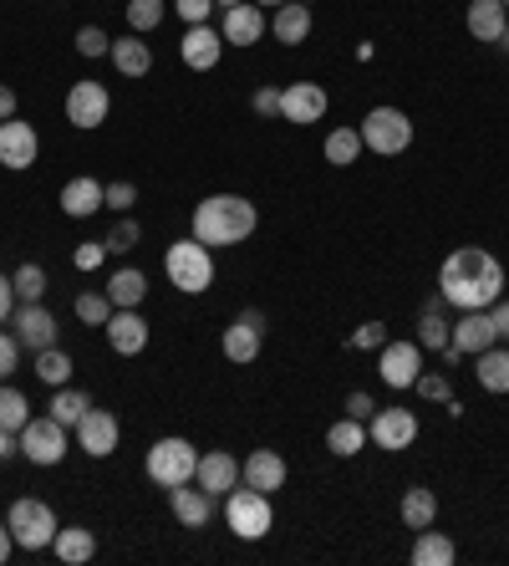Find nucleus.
<instances>
[{
  "label": "nucleus",
  "mask_w": 509,
  "mask_h": 566,
  "mask_svg": "<svg viewBox=\"0 0 509 566\" xmlns=\"http://www.w3.org/2000/svg\"><path fill=\"white\" fill-rule=\"evenodd\" d=\"M505 291V266L484 245H459L438 270V297L459 312H489Z\"/></svg>",
  "instance_id": "1"
},
{
  "label": "nucleus",
  "mask_w": 509,
  "mask_h": 566,
  "mask_svg": "<svg viewBox=\"0 0 509 566\" xmlns=\"http://www.w3.org/2000/svg\"><path fill=\"white\" fill-rule=\"evenodd\" d=\"M261 224V209L250 205L245 194H209L194 205V240L199 245H240V240L255 235Z\"/></svg>",
  "instance_id": "2"
},
{
  "label": "nucleus",
  "mask_w": 509,
  "mask_h": 566,
  "mask_svg": "<svg viewBox=\"0 0 509 566\" xmlns=\"http://www.w3.org/2000/svg\"><path fill=\"white\" fill-rule=\"evenodd\" d=\"M163 270H169V281H174V291H184V297H199V291H209L215 286V251L209 245H199V240H174L169 245V255H163Z\"/></svg>",
  "instance_id": "3"
},
{
  "label": "nucleus",
  "mask_w": 509,
  "mask_h": 566,
  "mask_svg": "<svg viewBox=\"0 0 509 566\" xmlns=\"http://www.w3.org/2000/svg\"><path fill=\"white\" fill-rule=\"evenodd\" d=\"M224 525H230L240 541H265L270 536V525H276V510H270V495L255 490V485H234L224 495Z\"/></svg>",
  "instance_id": "4"
},
{
  "label": "nucleus",
  "mask_w": 509,
  "mask_h": 566,
  "mask_svg": "<svg viewBox=\"0 0 509 566\" xmlns=\"http://www.w3.org/2000/svg\"><path fill=\"white\" fill-rule=\"evenodd\" d=\"M11 536L21 552H46L51 541H57V510L46 506V500H36V495H21V500H11Z\"/></svg>",
  "instance_id": "5"
},
{
  "label": "nucleus",
  "mask_w": 509,
  "mask_h": 566,
  "mask_svg": "<svg viewBox=\"0 0 509 566\" xmlns=\"http://www.w3.org/2000/svg\"><path fill=\"white\" fill-rule=\"evenodd\" d=\"M194 470H199V449L189 439H159V444L148 449V480L163 485V490H174V485H189Z\"/></svg>",
  "instance_id": "6"
},
{
  "label": "nucleus",
  "mask_w": 509,
  "mask_h": 566,
  "mask_svg": "<svg viewBox=\"0 0 509 566\" xmlns=\"http://www.w3.org/2000/svg\"><path fill=\"white\" fill-rule=\"evenodd\" d=\"M357 134H362V149L393 159V153H407V143H413V123H407L403 107H372Z\"/></svg>",
  "instance_id": "7"
},
{
  "label": "nucleus",
  "mask_w": 509,
  "mask_h": 566,
  "mask_svg": "<svg viewBox=\"0 0 509 566\" xmlns=\"http://www.w3.org/2000/svg\"><path fill=\"white\" fill-rule=\"evenodd\" d=\"M15 449L26 454L31 464H42V470H51V464L67 460V424H57V418H26V429L15 434Z\"/></svg>",
  "instance_id": "8"
},
{
  "label": "nucleus",
  "mask_w": 509,
  "mask_h": 566,
  "mask_svg": "<svg viewBox=\"0 0 509 566\" xmlns=\"http://www.w3.org/2000/svg\"><path fill=\"white\" fill-rule=\"evenodd\" d=\"M367 439L378 449H387V454L413 449V439H418V414H413V408H378V414L367 418Z\"/></svg>",
  "instance_id": "9"
},
{
  "label": "nucleus",
  "mask_w": 509,
  "mask_h": 566,
  "mask_svg": "<svg viewBox=\"0 0 509 566\" xmlns=\"http://www.w3.org/2000/svg\"><path fill=\"white\" fill-rule=\"evenodd\" d=\"M11 327H15V343L42 353V347H57V316L46 312L42 301H21L11 312Z\"/></svg>",
  "instance_id": "10"
},
{
  "label": "nucleus",
  "mask_w": 509,
  "mask_h": 566,
  "mask_svg": "<svg viewBox=\"0 0 509 566\" xmlns=\"http://www.w3.org/2000/svg\"><path fill=\"white\" fill-rule=\"evenodd\" d=\"M107 113H113V97L102 82H72V92H67V123L72 128H102Z\"/></svg>",
  "instance_id": "11"
},
{
  "label": "nucleus",
  "mask_w": 509,
  "mask_h": 566,
  "mask_svg": "<svg viewBox=\"0 0 509 566\" xmlns=\"http://www.w3.org/2000/svg\"><path fill=\"white\" fill-rule=\"evenodd\" d=\"M36 153H42V138H36V128H31V123H21V118L0 123V164L21 174V169L36 164Z\"/></svg>",
  "instance_id": "12"
},
{
  "label": "nucleus",
  "mask_w": 509,
  "mask_h": 566,
  "mask_svg": "<svg viewBox=\"0 0 509 566\" xmlns=\"http://www.w3.org/2000/svg\"><path fill=\"white\" fill-rule=\"evenodd\" d=\"M261 343H265V316L261 312H240L224 327V358L230 362H255L261 358Z\"/></svg>",
  "instance_id": "13"
},
{
  "label": "nucleus",
  "mask_w": 509,
  "mask_h": 566,
  "mask_svg": "<svg viewBox=\"0 0 509 566\" xmlns=\"http://www.w3.org/2000/svg\"><path fill=\"white\" fill-rule=\"evenodd\" d=\"M382 383L387 388H413L423 373V347L418 343H382Z\"/></svg>",
  "instance_id": "14"
},
{
  "label": "nucleus",
  "mask_w": 509,
  "mask_h": 566,
  "mask_svg": "<svg viewBox=\"0 0 509 566\" xmlns=\"http://www.w3.org/2000/svg\"><path fill=\"white\" fill-rule=\"evenodd\" d=\"M326 113V88L316 82H291V88H280V118L305 128V123H321Z\"/></svg>",
  "instance_id": "15"
},
{
  "label": "nucleus",
  "mask_w": 509,
  "mask_h": 566,
  "mask_svg": "<svg viewBox=\"0 0 509 566\" xmlns=\"http://www.w3.org/2000/svg\"><path fill=\"white\" fill-rule=\"evenodd\" d=\"M107 343H113V353H123V358H138L148 347V322L138 307H117L113 316H107Z\"/></svg>",
  "instance_id": "16"
},
{
  "label": "nucleus",
  "mask_w": 509,
  "mask_h": 566,
  "mask_svg": "<svg viewBox=\"0 0 509 566\" xmlns=\"http://www.w3.org/2000/svg\"><path fill=\"white\" fill-rule=\"evenodd\" d=\"M219 36H224V46H255L265 36V11L255 5V0H240V5H230V11H224V21H219Z\"/></svg>",
  "instance_id": "17"
},
{
  "label": "nucleus",
  "mask_w": 509,
  "mask_h": 566,
  "mask_svg": "<svg viewBox=\"0 0 509 566\" xmlns=\"http://www.w3.org/2000/svg\"><path fill=\"white\" fill-rule=\"evenodd\" d=\"M194 485H199V490H209L215 500H219V495H230L234 485H240V460H234V454H224V449H209V454H199Z\"/></svg>",
  "instance_id": "18"
},
{
  "label": "nucleus",
  "mask_w": 509,
  "mask_h": 566,
  "mask_svg": "<svg viewBox=\"0 0 509 566\" xmlns=\"http://www.w3.org/2000/svg\"><path fill=\"white\" fill-rule=\"evenodd\" d=\"M77 444L88 449L92 460H107L117 449V418L107 414V408H88L82 424H77Z\"/></svg>",
  "instance_id": "19"
},
{
  "label": "nucleus",
  "mask_w": 509,
  "mask_h": 566,
  "mask_svg": "<svg viewBox=\"0 0 509 566\" xmlns=\"http://www.w3.org/2000/svg\"><path fill=\"white\" fill-rule=\"evenodd\" d=\"M178 51H184V67H194V72H215L219 57H224V36L204 21V26H189V36H184Z\"/></svg>",
  "instance_id": "20"
},
{
  "label": "nucleus",
  "mask_w": 509,
  "mask_h": 566,
  "mask_svg": "<svg viewBox=\"0 0 509 566\" xmlns=\"http://www.w3.org/2000/svg\"><path fill=\"white\" fill-rule=\"evenodd\" d=\"M61 209H67L72 220H92L97 209H107V184H97L92 174H77V180H67V189H61Z\"/></svg>",
  "instance_id": "21"
},
{
  "label": "nucleus",
  "mask_w": 509,
  "mask_h": 566,
  "mask_svg": "<svg viewBox=\"0 0 509 566\" xmlns=\"http://www.w3.org/2000/svg\"><path fill=\"white\" fill-rule=\"evenodd\" d=\"M495 343H499V332H495V322H489V312H459L449 347H459V353H474V358H479L484 347H495Z\"/></svg>",
  "instance_id": "22"
},
{
  "label": "nucleus",
  "mask_w": 509,
  "mask_h": 566,
  "mask_svg": "<svg viewBox=\"0 0 509 566\" xmlns=\"http://www.w3.org/2000/svg\"><path fill=\"white\" fill-rule=\"evenodd\" d=\"M240 480L245 485H255V490H280L286 485V454H276V449H255L245 464H240Z\"/></svg>",
  "instance_id": "23"
},
{
  "label": "nucleus",
  "mask_w": 509,
  "mask_h": 566,
  "mask_svg": "<svg viewBox=\"0 0 509 566\" xmlns=\"http://www.w3.org/2000/svg\"><path fill=\"white\" fill-rule=\"evenodd\" d=\"M468 36L474 42H499V31L509 26V5L505 0H468Z\"/></svg>",
  "instance_id": "24"
},
{
  "label": "nucleus",
  "mask_w": 509,
  "mask_h": 566,
  "mask_svg": "<svg viewBox=\"0 0 509 566\" xmlns=\"http://www.w3.org/2000/svg\"><path fill=\"white\" fill-rule=\"evenodd\" d=\"M169 506H174V516L184 525H189V531H199V525H209V516H215V495L209 490H199V485H174V490H169Z\"/></svg>",
  "instance_id": "25"
},
{
  "label": "nucleus",
  "mask_w": 509,
  "mask_h": 566,
  "mask_svg": "<svg viewBox=\"0 0 509 566\" xmlns=\"http://www.w3.org/2000/svg\"><path fill=\"white\" fill-rule=\"evenodd\" d=\"M51 552H57V562L82 566V562H92V556H97V536H92L88 525H61L57 541H51Z\"/></svg>",
  "instance_id": "26"
},
{
  "label": "nucleus",
  "mask_w": 509,
  "mask_h": 566,
  "mask_svg": "<svg viewBox=\"0 0 509 566\" xmlns=\"http://www.w3.org/2000/svg\"><path fill=\"white\" fill-rule=\"evenodd\" d=\"M270 31H276V42L301 46L305 36H311V5H301V0H286V5H276V21H270Z\"/></svg>",
  "instance_id": "27"
},
{
  "label": "nucleus",
  "mask_w": 509,
  "mask_h": 566,
  "mask_svg": "<svg viewBox=\"0 0 509 566\" xmlns=\"http://www.w3.org/2000/svg\"><path fill=\"white\" fill-rule=\"evenodd\" d=\"M459 562V546H453V536H443V531H428L423 525L418 541H413V566H453Z\"/></svg>",
  "instance_id": "28"
},
{
  "label": "nucleus",
  "mask_w": 509,
  "mask_h": 566,
  "mask_svg": "<svg viewBox=\"0 0 509 566\" xmlns=\"http://www.w3.org/2000/svg\"><path fill=\"white\" fill-rule=\"evenodd\" d=\"M397 516H403L407 531H423V525H433L438 495L428 490V485H413V490H403V506H397Z\"/></svg>",
  "instance_id": "29"
},
{
  "label": "nucleus",
  "mask_w": 509,
  "mask_h": 566,
  "mask_svg": "<svg viewBox=\"0 0 509 566\" xmlns=\"http://www.w3.org/2000/svg\"><path fill=\"white\" fill-rule=\"evenodd\" d=\"M326 449H332L336 460L362 454V449H367V424H362V418H336L332 429H326Z\"/></svg>",
  "instance_id": "30"
},
{
  "label": "nucleus",
  "mask_w": 509,
  "mask_h": 566,
  "mask_svg": "<svg viewBox=\"0 0 509 566\" xmlns=\"http://www.w3.org/2000/svg\"><path fill=\"white\" fill-rule=\"evenodd\" d=\"M113 67L123 77H148V67H153V51H148V42H138V36H123V42H113Z\"/></svg>",
  "instance_id": "31"
},
{
  "label": "nucleus",
  "mask_w": 509,
  "mask_h": 566,
  "mask_svg": "<svg viewBox=\"0 0 509 566\" xmlns=\"http://www.w3.org/2000/svg\"><path fill=\"white\" fill-rule=\"evenodd\" d=\"M107 297H113V307H143L148 276H143V270H132V266H123L113 281H107Z\"/></svg>",
  "instance_id": "32"
},
{
  "label": "nucleus",
  "mask_w": 509,
  "mask_h": 566,
  "mask_svg": "<svg viewBox=\"0 0 509 566\" xmlns=\"http://www.w3.org/2000/svg\"><path fill=\"white\" fill-rule=\"evenodd\" d=\"M479 388L484 393H509V353H499V347H484L479 353Z\"/></svg>",
  "instance_id": "33"
},
{
  "label": "nucleus",
  "mask_w": 509,
  "mask_h": 566,
  "mask_svg": "<svg viewBox=\"0 0 509 566\" xmlns=\"http://www.w3.org/2000/svg\"><path fill=\"white\" fill-rule=\"evenodd\" d=\"M88 408H92L88 393H77V388H67V383H61L57 393H51V418H57V424H67V429H77Z\"/></svg>",
  "instance_id": "34"
},
{
  "label": "nucleus",
  "mask_w": 509,
  "mask_h": 566,
  "mask_svg": "<svg viewBox=\"0 0 509 566\" xmlns=\"http://www.w3.org/2000/svg\"><path fill=\"white\" fill-rule=\"evenodd\" d=\"M72 368L77 362L61 353V347H42L36 353V378H42L46 388H61V383H72Z\"/></svg>",
  "instance_id": "35"
},
{
  "label": "nucleus",
  "mask_w": 509,
  "mask_h": 566,
  "mask_svg": "<svg viewBox=\"0 0 509 566\" xmlns=\"http://www.w3.org/2000/svg\"><path fill=\"white\" fill-rule=\"evenodd\" d=\"M26 418H31L26 393H21V388H11V383H0V429L21 434V429H26Z\"/></svg>",
  "instance_id": "36"
},
{
  "label": "nucleus",
  "mask_w": 509,
  "mask_h": 566,
  "mask_svg": "<svg viewBox=\"0 0 509 566\" xmlns=\"http://www.w3.org/2000/svg\"><path fill=\"white\" fill-rule=\"evenodd\" d=\"M321 153H326V164H336V169L357 164V153H362V134H357V128H336Z\"/></svg>",
  "instance_id": "37"
},
{
  "label": "nucleus",
  "mask_w": 509,
  "mask_h": 566,
  "mask_svg": "<svg viewBox=\"0 0 509 566\" xmlns=\"http://www.w3.org/2000/svg\"><path fill=\"white\" fill-rule=\"evenodd\" d=\"M449 337H453V322H443V312H438V307H428V312H423V322H418V347H428V353H443V347H449Z\"/></svg>",
  "instance_id": "38"
},
{
  "label": "nucleus",
  "mask_w": 509,
  "mask_h": 566,
  "mask_svg": "<svg viewBox=\"0 0 509 566\" xmlns=\"http://www.w3.org/2000/svg\"><path fill=\"white\" fill-rule=\"evenodd\" d=\"M11 286H15V301H42L51 281H46V270L36 266V261H26V266H15Z\"/></svg>",
  "instance_id": "39"
},
{
  "label": "nucleus",
  "mask_w": 509,
  "mask_h": 566,
  "mask_svg": "<svg viewBox=\"0 0 509 566\" xmlns=\"http://www.w3.org/2000/svg\"><path fill=\"white\" fill-rule=\"evenodd\" d=\"M117 307H113V297L107 291H82L77 297V316L88 322V327H107V316H113Z\"/></svg>",
  "instance_id": "40"
},
{
  "label": "nucleus",
  "mask_w": 509,
  "mask_h": 566,
  "mask_svg": "<svg viewBox=\"0 0 509 566\" xmlns=\"http://www.w3.org/2000/svg\"><path fill=\"white\" fill-rule=\"evenodd\" d=\"M128 26L132 31H159L163 26V0H128Z\"/></svg>",
  "instance_id": "41"
},
{
  "label": "nucleus",
  "mask_w": 509,
  "mask_h": 566,
  "mask_svg": "<svg viewBox=\"0 0 509 566\" xmlns=\"http://www.w3.org/2000/svg\"><path fill=\"white\" fill-rule=\"evenodd\" d=\"M138 240H143V230H138V220H128V215H123V220L113 224V235H107V255H128L132 245H138Z\"/></svg>",
  "instance_id": "42"
},
{
  "label": "nucleus",
  "mask_w": 509,
  "mask_h": 566,
  "mask_svg": "<svg viewBox=\"0 0 509 566\" xmlns=\"http://www.w3.org/2000/svg\"><path fill=\"white\" fill-rule=\"evenodd\" d=\"M77 51H82V57H107V51H113V36L102 26H82L77 31Z\"/></svg>",
  "instance_id": "43"
},
{
  "label": "nucleus",
  "mask_w": 509,
  "mask_h": 566,
  "mask_svg": "<svg viewBox=\"0 0 509 566\" xmlns=\"http://www.w3.org/2000/svg\"><path fill=\"white\" fill-rule=\"evenodd\" d=\"M382 343H387V327H382V322H362V327L347 337L351 353H372V347H382Z\"/></svg>",
  "instance_id": "44"
},
{
  "label": "nucleus",
  "mask_w": 509,
  "mask_h": 566,
  "mask_svg": "<svg viewBox=\"0 0 509 566\" xmlns=\"http://www.w3.org/2000/svg\"><path fill=\"white\" fill-rule=\"evenodd\" d=\"M418 398H433V403H449L453 398V388H449V378L443 373H418Z\"/></svg>",
  "instance_id": "45"
},
{
  "label": "nucleus",
  "mask_w": 509,
  "mask_h": 566,
  "mask_svg": "<svg viewBox=\"0 0 509 566\" xmlns=\"http://www.w3.org/2000/svg\"><path fill=\"white\" fill-rule=\"evenodd\" d=\"M138 205V189H132L128 180H117V184H107V209H117V215H128V209Z\"/></svg>",
  "instance_id": "46"
},
{
  "label": "nucleus",
  "mask_w": 509,
  "mask_h": 566,
  "mask_svg": "<svg viewBox=\"0 0 509 566\" xmlns=\"http://www.w3.org/2000/svg\"><path fill=\"white\" fill-rule=\"evenodd\" d=\"M174 11L189 21V26H204L209 15H215V0H174Z\"/></svg>",
  "instance_id": "47"
},
{
  "label": "nucleus",
  "mask_w": 509,
  "mask_h": 566,
  "mask_svg": "<svg viewBox=\"0 0 509 566\" xmlns=\"http://www.w3.org/2000/svg\"><path fill=\"white\" fill-rule=\"evenodd\" d=\"M102 261H107V240H102V245H92V240H88V245H77V255H72L77 270H97Z\"/></svg>",
  "instance_id": "48"
},
{
  "label": "nucleus",
  "mask_w": 509,
  "mask_h": 566,
  "mask_svg": "<svg viewBox=\"0 0 509 566\" xmlns=\"http://www.w3.org/2000/svg\"><path fill=\"white\" fill-rule=\"evenodd\" d=\"M250 103H255V113H261V118H280V88H255V97H250Z\"/></svg>",
  "instance_id": "49"
},
{
  "label": "nucleus",
  "mask_w": 509,
  "mask_h": 566,
  "mask_svg": "<svg viewBox=\"0 0 509 566\" xmlns=\"http://www.w3.org/2000/svg\"><path fill=\"white\" fill-rule=\"evenodd\" d=\"M15 358H21V343H15V332H11V337L0 332V383L15 373Z\"/></svg>",
  "instance_id": "50"
},
{
  "label": "nucleus",
  "mask_w": 509,
  "mask_h": 566,
  "mask_svg": "<svg viewBox=\"0 0 509 566\" xmlns=\"http://www.w3.org/2000/svg\"><path fill=\"white\" fill-rule=\"evenodd\" d=\"M378 414V403H372V393H362V388H357V393H347V418H372Z\"/></svg>",
  "instance_id": "51"
},
{
  "label": "nucleus",
  "mask_w": 509,
  "mask_h": 566,
  "mask_svg": "<svg viewBox=\"0 0 509 566\" xmlns=\"http://www.w3.org/2000/svg\"><path fill=\"white\" fill-rule=\"evenodd\" d=\"M489 322H495L499 337H509V301H495V307H489Z\"/></svg>",
  "instance_id": "52"
},
{
  "label": "nucleus",
  "mask_w": 509,
  "mask_h": 566,
  "mask_svg": "<svg viewBox=\"0 0 509 566\" xmlns=\"http://www.w3.org/2000/svg\"><path fill=\"white\" fill-rule=\"evenodd\" d=\"M11 307H15V286H11V276H0V322L11 316Z\"/></svg>",
  "instance_id": "53"
},
{
  "label": "nucleus",
  "mask_w": 509,
  "mask_h": 566,
  "mask_svg": "<svg viewBox=\"0 0 509 566\" xmlns=\"http://www.w3.org/2000/svg\"><path fill=\"white\" fill-rule=\"evenodd\" d=\"M15 118V88L11 82H0V123Z\"/></svg>",
  "instance_id": "54"
},
{
  "label": "nucleus",
  "mask_w": 509,
  "mask_h": 566,
  "mask_svg": "<svg viewBox=\"0 0 509 566\" xmlns=\"http://www.w3.org/2000/svg\"><path fill=\"white\" fill-rule=\"evenodd\" d=\"M11 525H5V521H0V566H5V562H11Z\"/></svg>",
  "instance_id": "55"
},
{
  "label": "nucleus",
  "mask_w": 509,
  "mask_h": 566,
  "mask_svg": "<svg viewBox=\"0 0 509 566\" xmlns=\"http://www.w3.org/2000/svg\"><path fill=\"white\" fill-rule=\"evenodd\" d=\"M11 449H15V434H11V429H0V460H5Z\"/></svg>",
  "instance_id": "56"
},
{
  "label": "nucleus",
  "mask_w": 509,
  "mask_h": 566,
  "mask_svg": "<svg viewBox=\"0 0 509 566\" xmlns=\"http://www.w3.org/2000/svg\"><path fill=\"white\" fill-rule=\"evenodd\" d=\"M495 46H499V51H509V26L499 31V42H495Z\"/></svg>",
  "instance_id": "57"
},
{
  "label": "nucleus",
  "mask_w": 509,
  "mask_h": 566,
  "mask_svg": "<svg viewBox=\"0 0 509 566\" xmlns=\"http://www.w3.org/2000/svg\"><path fill=\"white\" fill-rule=\"evenodd\" d=\"M255 5H261V11H265V5H270V11H276V5H286V0H255Z\"/></svg>",
  "instance_id": "58"
},
{
  "label": "nucleus",
  "mask_w": 509,
  "mask_h": 566,
  "mask_svg": "<svg viewBox=\"0 0 509 566\" xmlns=\"http://www.w3.org/2000/svg\"><path fill=\"white\" fill-rule=\"evenodd\" d=\"M215 5H219V11H230V5H240V0H215Z\"/></svg>",
  "instance_id": "59"
},
{
  "label": "nucleus",
  "mask_w": 509,
  "mask_h": 566,
  "mask_svg": "<svg viewBox=\"0 0 509 566\" xmlns=\"http://www.w3.org/2000/svg\"><path fill=\"white\" fill-rule=\"evenodd\" d=\"M301 5H311V0H301Z\"/></svg>",
  "instance_id": "60"
},
{
  "label": "nucleus",
  "mask_w": 509,
  "mask_h": 566,
  "mask_svg": "<svg viewBox=\"0 0 509 566\" xmlns=\"http://www.w3.org/2000/svg\"><path fill=\"white\" fill-rule=\"evenodd\" d=\"M505 5H509V0H505Z\"/></svg>",
  "instance_id": "61"
}]
</instances>
